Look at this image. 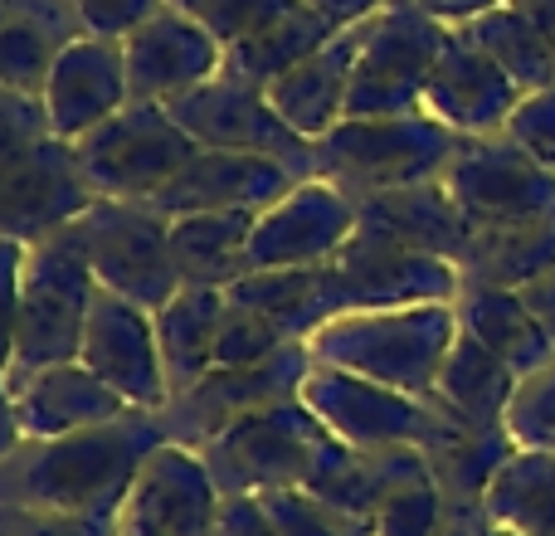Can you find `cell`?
<instances>
[{
    "mask_svg": "<svg viewBox=\"0 0 555 536\" xmlns=\"http://www.w3.org/2000/svg\"><path fill=\"white\" fill-rule=\"evenodd\" d=\"M78 361L113 385L132 410H166L171 405V381H166L162 342H156V317L127 297L98 288V303L88 312L83 352Z\"/></svg>",
    "mask_w": 555,
    "mask_h": 536,
    "instance_id": "cell-16",
    "label": "cell"
},
{
    "mask_svg": "<svg viewBox=\"0 0 555 536\" xmlns=\"http://www.w3.org/2000/svg\"><path fill=\"white\" fill-rule=\"evenodd\" d=\"M429 400H434V424L420 449L429 459V473L439 483L443 502H482L492 478L502 473V463L517 454V444H512L507 430H482V424L463 420L434 391Z\"/></svg>",
    "mask_w": 555,
    "mask_h": 536,
    "instance_id": "cell-24",
    "label": "cell"
},
{
    "mask_svg": "<svg viewBox=\"0 0 555 536\" xmlns=\"http://www.w3.org/2000/svg\"><path fill=\"white\" fill-rule=\"evenodd\" d=\"M215 536H278L263 498H220Z\"/></svg>",
    "mask_w": 555,
    "mask_h": 536,
    "instance_id": "cell-46",
    "label": "cell"
},
{
    "mask_svg": "<svg viewBox=\"0 0 555 536\" xmlns=\"http://www.w3.org/2000/svg\"><path fill=\"white\" fill-rule=\"evenodd\" d=\"M224 307H230L224 288L181 283V293L152 312L156 317V342H162V361H166V381H171V395L191 391L201 375L215 371V342H220Z\"/></svg>",
    "mask_w": 555,
    "mask_h": 536,
    "instance_id": "cell-29",
    "label": "cell"
},
{
    "mask_svg": "<svg viewBox=\"0 0 555 536\" xmlns=\"http://www.w3.org/2000/svg\"><path fill=\"white\" fill-rule=\"evenodd\" d=\"M171 5L185 10L191 20H201V25L210 29V35L220 39L224 49H230L234 39L254 35L263 20H273V15H283V10H293L297 0H171Z\"/></svg>",
    "mask_w": 555,
    "mask_h": 536,
    "instance_id": "cell-40",
    "label": "cell"
},
{
    "mask_svg": "<svg viewBox=\"0 0 555 536\" xmlns=\"http://www.w3.org/2000/svg\"><path fill=\"white\" fill-rule=\"evenodd\" d=\"M171 444L162 410H127L64 439H25L0 463V508L122 518L146 459Z\"/></svg>",
    "mask_w": 555,
    "mask_h": 536,
    "instance_id": "cell-1",
    "label": "cell"
},
{
    "mask_svg": "<svg viewBox=\"0 0 555 536\" xmlns=\"http://www.w3.org/2000/svg\"><path fill=\"white\" fill-rule=\"evenodd\" d=\"M49 137H54V123H49L44 98L0 84V166L15 162L29 146L49 142Z\"/></svg>",
    "mask_w": 555,
    "mask_h": 536,
    "instance_id": "cell-41",
    "label": "cell"
},
{
    "mask_svg": "<svg viewBox=\"0 0 555 536\" xmlns=\"http://www.w3.org/2000/svg\"><path fill=\"white\" fill-rule=\"evenodd\" d=\"M25 444V430H20V414H15V391H10L5 371H0V463Z\"/></svg>",
    "mask_w": 555,
    "mask_h": 536,
    "instance_id": "cell-50",
    "label": "cell"
},
{
    "mask_svg": "<svg viewBox=\"0 0 555 536\" xmlns=\"http://www.w3.org/2000/svg\"><path fill=\"white\" fill-rule=\"evenodd\" d=\"M10 391H15V414L25 439H64V434L93 430V424H107L132 410L83 361H59L44 366V371H29L20 381H10Z\"/></svg>",
    "mask_w": 555,
    "mask_h": 536,
    "instance_id": "cell-23",
    "label": "cell"
},
{
    "mask_svg": "<svg viewBox=\"0 0 555 536\" xmlns=\"http://www.w3.org/2000/svg\"><path fill=\"white\" fill-rule=\"evenodd\" d=\"M502 5H517V10H537L541 0H502Z\"/></svg>",
    "mask_w": 555,
    "mask_h": 536,
    "instance_id": "cell-53",
    "label": "cell"
},
{
    "mask_svg": "<svg viewBox=\"0 0 555 536\" xmlns=\"http://www.w3.org/2000/svg\"><path fill=\"white\" fill-rule=\"evenodd\" d=\"M459 29L482 49V54L498 59V68L521 88V93H537V88L555 84V54H551V44H546V35H541L531 10L492 5Z\"/></svg>",
    "mask_w": 555,
    "mask_h": 536,
    "instance_id": "cell-34",
    "label": "cell"
},
{
    "mask_svg": "<svg viewBox=\"0 0 555 536\" xmlns=\"http://www.w3.org/2000/svg\"><path fill=\"white\" fill-rule=\"evenodd\" d=\"M93 205L98 195L78 171L74 142L64 137H49L0 166V240L39 244L68 230Z\"/></svg>",
    "mask_w": 555,
    "mask_h": 536,
    "instance_id": "cell-15",
    "label": "cell"
},
{
    "mask_svg": "<svg viewBox=\"0 0 555 536\" xmlns=\"http://www.w3.org/2000/svg\"><path fill=\"white\" fill-rule=\"evenodd\" d=\"M361 225L395 234V240L414 244L424 254L459 264L463 244H468V220H463L459 201L443 181H424V186H404V191H385V195H365L356 201Z\"/></svg>",
    "mask_w": 555,
    "mask_h": 536,
    "instance_id": "cell-27",
    "label": "cell"
},
{
    "mask_svg": "<svg viewBox=\"0 0 555 536\" xmlns=\"http://www.w3.org/2000/svg\"><path fill=\"white\" fill-rule=\"evenodd\" d=\"M507 434L517 449L555 454V361L521 375L517 395H512V410H507Z\"/></svg>",
    "mask_w": 555,
    "mask_h": 536,
    "instance_id": "cell-38",
    "label": "cell"
},
{
    "mask_svg": "<svg viewBox=\"0 0 555 536\" xmlns=\"http://www.w3.org/2000/svg\"><path fill=\"white\" fill-rule=\"evenodd\" d=\"M336 434L307 410L302 395L273 400L205 439L201 463L220 498H263V493L307 488L317 463L332 454Z\"/></svg>",
    "mask_w": 555,
    "mask_h": 536,
    "instance_id": "cell-4",
    "label": "cell"
},
{
    "mask_svg": "<svg viewBox=\"0 0 555 536\" xmlns=\"http://www.w3.org/2000/svg\"><path fill=\"white\" fill-rule=\"evenodd\" d=\"M293 186H297V176L287 171V166H278L273 156L201 146V152L176 171V181L146 205H156L166 220H176V215H201V210L259 215V210H269L278 195L293 191Z\"/></svg>",
    "mask_w": 555,
    "mask_h": 536,
    "instance_id": "cell-21",
    "label": "cell"
},
{
    "mask_svg": "<svg viewBox=\"0 0 555 536\" xmlns=\"http://www.w3.org/2000/svg\"><path fill=\"white\" fill-rule=\"evenodd\" d=\"M297 395L346 449H420L434 424L429 395L395 391V385L365 381V375L322 361L307 371Z\"/></svg>",
    "mask_w": 555,
    "mask_h": 536,
    "instance_id": "cell-11",
    "label": "cell"
},
{
    "mask_svg": "<svg viewBox=\"0 0 555 536\" xmlns=\"http://www.w3.org/2000/svg\"><path fill=\"white\" fill-rule=\"evenodd\" d=\"M83 35L68 0H0V84L44 93L54 59Z\"/></svg>",
    "mask_w": 555,
    "mask_h": 536,
    "instance_id": "cell-25",
    "label": "cell"
},
{
    "mask_svg": "<svg viewBox=\"0 0 555 536\" xmlns=\"http://www.w3.org/2000/svg\"><path fill=\"white\" fill-rule=\"evenodd\" d=\"M488 532H492V518L482 502H443L439 536H488Z\"/></svg>",
    "mask_w": 555,
    "mask_h": 536,
    "instance_id": "cell-47",
    "label": "cell"
},
{
    "mask_svg": "<svg viewBox=\"0 0 555 536\" xmlns=\"http://www.w3.org/2000/svg\"><path fill=\"white\" fill-rule=\"evenodd\" d=\"M365 29H371V20L336 29L322 49H312L302 64L287 68L283 78H273V84L263 88L269 103L278 107V117H283L297 137L322 142L346 117V93H351V74H356V59H361Z\"/></svg>",
    "mask_w": 555,
    "mask_h": 536,
    "instance_id": "cell-22",
    "label": "cell"
},
{
    "mask_svg": "<svg viewBox=\"0 0 555 536\" xmlns=\"http://www.w3.org/2000/svg\"><path fill=\"white\" fill-rule=\"evenodd\" d=\"M93 303H98V278L74 225L29 244L15 361H10L5 381H20V375L44 371V366L59 361H78Z\"/></svg>",
    "mask_w": 555,
    "mask_h": 536,
    "instance_id": "cell-5",
    "label": "cell"
},
{
    "mask_svg": "<svg viewBox=\"0 0 555 536\" xmlns=\"http://www.w3.org/2000/svg\"><path fill=\"white\" fill-rule=\"evenodd\" d=\"M502 137H512L531 162H541L546 171H555V84L537 88V93H521L517 113L507 117Z\"/></svg>",
    "mask_w": 555,
    "mask_h": 536,
    "instance_id": "cell-42",
    "label": "cell"
},
{
    "mask_svg": "<svg viewBox=\"0 0 555 536\" xmlns=\"http://www.w3.org/2000/svg\"><path fill=\"white\" fill-rule=\"evenodd\" d=\"M459 327L482 342L492 356L512 366L517 375H531L555 361V342L541 327V317L527 307L517 288H488V283H463L459 293Z\"/></svg>",
    "mask_w": 555,
    "mask_h": 536,
    "instance_id": "cell-26",
    "label": "cell"
},
{
    "mask_svg": "<svg viewBox=\"0 0 555 536\" xmlns=\"http://www.w3.org/2000/svg\"><path fill=\"white\" fill-rule=\"evenodd\" d=\"M453 29L410 0H390L365 29L361 59L346 93V117H410L424 113V84Z\"/></svg>",
    "mask_w": 555,
    "mask_h": 536,
    "instance_id": "cell-8",
    "label": "cell"
},
{
    "mask_svg": "<svg viewBox=\"0 0 555 536\" xmlns=\"http://www.w3.org/2000/svg\"><path fill=\"white\" fill-rule=\"evenodd\" d=\"M531 15H537L541 35H546V44H551V54H555V0H541V5L531 10Z\"/></svg>",
    "mask_w": 555,
    "mask_h": 536,
    "instance_id": "cell-52",
    "label": "cell"
},
{
    "mask_svg": "<svg viewBox=\"0 0 555 536\" xmlns=\"http://www.w3.org/2000/svg\"><path fill=\"white\" fill-rule=\"evenodd\" d=\"M302 5H312L317 15H326L336 29H346V25H365V20H375L390 0H302Z\"/></svg>",
    "mask_w": 555,
    "mask_h": 536,
    "instance_id": "cell-48",
    "label": "cell"
},
{
    "mask_svg": "<svg viewBox=\"0 0 555 536\" xmlns=\"http://www.w3.org/2000/svg\"><path fill=\"white\" fill-rule=\"evenodd\" d=\"M463 273L459 264L424 254L375 225H356L332 264H322V317L375 312V307H420V303H459ZM322 322V327H326Z\"/></svg>",
    "mask_w": 555,
    "mask_h": 536,
    "instance_id": "cell-6",
    "label": "cell"
},
{
    "mask_svg": "<svg viewBox=\"0 0 555 536\" xmlns=\"http://www.w3.org/2000/svg\"><path fill=\"white\" fill-rule=\"evenodd\" d=\"M83 254L93 264L98 288L156 312L181 293V273L171 259V220L146 201H98L74 220Z\"/></svg>",
    "mask_w": 555,
    "mask_h": 536,
    "instance_id": "cell-9",
    "label": "cell"
},
{
    "mask_svg": "<svg viewBox=\"0 0 555 536\" xmlns=\"http://www.w3.org/2000/svg\"><path fill=\"white\" fill-rule=\"evenodd\" d=\"M122 54L137 103H166V107L224 68V44L201 20L176 10L171 0L122 39Z\"/></svg>",
    "mask_w": 555,
    "mask_h": 536,
    "instance_id": "cell-17",
    "label": "cell"
},
{
    "mask_svg": "<svg viewBox=\"0 0 555 536\" xmlns=\"http://www.w3.org/2000/svg\"><path fill=\"white\" fill-rule=\"evenodd\" d=\"M336 35V25L326 15H317L312 5H302L297 0L293 10H283V15L263 20L254 35L234 39L230 49H224V68L240 78H249V84L269 88L273 78H283L287 68H297L312 49H322L326 39Z\"/></svg>",
    "mask_w": 555,
    "mask_h": 536,
    "instance_id": "cell-32",
    "label": "cell"
},
{
    "mask_svg": "<svg viewBox=\"0 0 555 536\" xmlns=\"http://www.w3.org/2000/svg\"><path fill=\"white\" fill-rule=\"evenodd\" d=\"M361 210L341 186L307 176L287 195H278L269 210H259L249 234V273L254 268H322L341 254L356 234Z\"/></svg>",
    "mask_w": 555,
    "mask_h": 536,
    "instance_id": "cell-14",
    "label": "cell"
},
{
    "mask_svg": "<svg viewBox=\"0 0 555 536\" xmlns=\"http://www.w3.org/2000/svg\"><path fill=\"white\" fill-rule=\"evenodd\" d=\"M468 137L443 127L429 113L410 117H341L317 142V176L341 186L351 201L404 186L443 181Z\"/></svg>",
    "mask_w": 555,
    "mask_h": 536,
    "instance_id": "cell-3",
    "label": "cell"
},
{
    "mask_svg": "<svg viewBox=\"0 0 555 536\" xmlns=\"http://www.w3.org/2000/svg\"><path fill=\"white\" fill-rule=\"evenodd\" d=\"M171 117L195 137L201 146H215V152H259L273 156L278 166L307 181L317 176V142L297 137L293 127L278 117V107L269 103L259 84L220 68L215 78H205L201 88H191L185 98L171 103Z\"/></svg>",
    "mask_w": 555,
    "mask_h": 536,
    "instance_id": "cell-10",
    "label": "cell"
},
{
    "mask_svg": "<svg viewBox=\"0 0 555 536\" xmlns=\"http://www.w3.org/2000/svg\"><path fill=\"white\" fill-rule=\"evenodd\" d=\"M283 346H293V336L273 317H263L259 307L230 303L220 322V342H215V366H259L283 352Z\"/></svg>",
    "mask_w": 555,
    "mask_h": 536,
    "instance_id": "cell-37",
    "label": "cell"
},
{
    "mask_svg": "<svg viewBox=\"0 0 555 536\" xmlns=\"http://www.w3.org/2000/svg\"><path fill=\"white\" fill-rule=\"evenodd\" d=\"M517 385H521V375L459 327V342H453L449 356H443V371H439V381H434V395H439L449 410H459L463 420L482 424V430H507V410H512Z\"/></svg>",
    "mask_w": 555,
    "mask_h": 536,
    "instance_id": "cell-30",
    "label": "cell"
},
{
    "mask_svg": "<svg viewBox=\"0 0 555 536\" xmlns=\"http://www.w3.org/2000/svg\"><path fill=\"white\" fill-rule=\"evenodd\" d=\"M555 268V220H527V225H488L468 230L459 273L463 283L488 288H527Z\"/></svg>",
    "mask_w": 555,
    "mask_h": 536,
    "instance_id": "cell-31",
    "label": "cell"
},
{
    "mask_svg": "<svg viewBox=\"0 0 555 536\" xmlns=\"http://www.w3.org/2000/svg\"><path fill=\"white\" fill-rule=\"evenodd\" d=\"M317 366L312 346L293 342L278 356L259 366H215L210 375L191 385V391L171 395V405L162 410V424L171 434V444H185V449H201L205 439H215L220 430H230L234 420L263 410L273 400H287V395L302 391L307 371Z\"/></svg>",
    "mask_w": 555,
    "mask_h": 536,
    "instance_id": "cell-12",
    "label": "cell"
},
{
    "mask_svg": "<svg viewBox=\"0 0 555 536\" xmlns=\"http://www.w3.org/2000/svg\"><path fill=\"white\" fill-rule=\"evenodd\" d=\"M78 10L88 35H107V39H127L137 25L156 15L166 0H68Z\"/></svg>",
    "mask_w": 555,
    "mask_h": 536,
    "instance_id": "cell-44",
    "label": "cell"
},
{
    "mask_svg": "<svg viewBox=\"0 0 555 536\" xmlns=\"http://www.w3.org/2000/svg\"><path fill=\"white\" fill-rule=\"evenodd\" d=\"M482 508L512 536H555V454L517 449L492 478Z\"/></svg>",
    "mask_w": 555,
    "mask_h": 536,
    "instance_id": "cell-33",
    "label": "cell"
},
{
    "mask_svg": "<svg viewBox=\"0 0 555 536\" xmlns=\"http://www.w3.org/2000/svg\"><path fill=\"white\" fill-rule=\"evenodd\" d=\"M25 259H29V244L0 240V371H10V361H15L20 297H25Z\"/></svg>",
    "mask_w": 555,
    "mask_h": 536,
    "instance_id": "cell-43",
    "label": "cell"
},
{
    "mask_svg": "<svg viewBox=\"0 0 555 536\" xmlns=\"http://www.w3.org/2000/svg\"><path fill=\"white\" fill-rule=\"evenodd\" d=\"M195 152L201 142L176 123L171 107L137 98L74 142L78 171L98 201H156Z\"/></svg>",
    "mask_w": 555,
    "mask_h": 536,
    "instance_id": "cell-7",
    "label": "cell"
},
{
    "mask_svg": "<svg viewBox=\"0 0 555 536\" xmlns=\"http://www.w3.org/2000/svg\"><path fill=\"white\" fill-rule=\"evenodd\" d=\"M439 522H443V493L434 483V473H424V478H410L404 488H395L375 508L371 527L375 536H439Z\"/></svg>",
    "mask_w": 555,
    "mask_h": 536,
    "instance_id": "cell-39",
    "label": "cell"
},
{
    "mask_svg": "<svg viewBox=\"0 0 555 536\" xmlns=\"http://www.w3.org/2000/svg\"><path fill=\"white\" fill-rule=\"evenodd\" d=\"M410 5H420L424 15H434V20H439V25L459 29V25H468V20H478L482 10L502 5V0H410Z\"/></svg>",
    "mask_w": 555,
    "mask_h": 536,
    "instance_id": "cell-49",
    "label": "cell"
},
{
    "mask_svg": "<svg viewBox=\"0 0 555 536\" xmlns=\"http://www.w3.org/2000/svg\"><path fill=\"white\" fill-rule=\"evenodd\" d=\"M215 518L220 488L210 483L201 454L185 444H162L117 518V536H215Z\"/></svg>",
    "mask_w": 555,
    "mask_h": 536,
    "instance_id": "cell-18",
    "label": "cell"
},
{
    "mask_svg": "<svg viewBox=\"0 0 555 536\" xmlns=\"http://www.w3.org/2000/svg\"><path fill=\"white\" fill-rule=\"evenodd\" d=\"M263 508H269L278 536H375V527L365 518L322 502L307 488H287V493H263Z\"/></svg>",
    "mask_w": 555,
    "mask_h": 536,
    "instance_id": "cell-36",
    "label": "cell"
},
{
    "mask_svg": "<svg viewBox=\"0 0 555 536\" xmlns=\"http://www.w3.org/2000/svg\"><path fill=\"white\" fill-rule=\"evenodd\" d=\"M521 88L498 68V59L482 54L463 29H453L424 84V113L439 117L459 137H498L507 117L517 113Z\"/></svg>",
    "mask_w": 555,
    "mask_h": 536,
    "instance_id": "cell-19",
    "label": "cell"
},
{
    "mask_svg": "<svg viewBox=\"0 0 555 536\" xmlns=\"http://www.w3.org/2000/svg\"><path fill=\"white\" fill-rule=\"evenodd\" d=\"M230 303L259 307L263 317H273L293 342H307L322 317V268H254L230 288Z\"/></svg>",
    "mask_w": 555,
    "mask_h": 536,
    "instance_id": "cell-35",
    "label": "cell"
},
{
    "mask_svg": "<svg viewBox=\"0 0 555 536\" xmlns=\"http://www.w3.org/2000/svg\"><path fill=\"white\" fill-rule=\"evenodd\" d=\"M459 342V307H375V312H341L307 336L322 366H341L365 381L395 385L410 395H429L443 371V356Z\"/></svg>",
    "mask_w": 555,
    "mask_h": 536,
    "instance_id": "cell-2",
    "label": "cell"
},
{
    "mask_svg": "<svg viewBox=\"0 0 555 536\" xmlns=\"http://www.w3.org/2000/svg\"><path fill=\"white\" fill-rule=\"evenodd\" d=\"M39 98H44V107H49L54 137H64V142H78V137L93 132L98 123L122 113V107L132 103L122 39H107V35L74 39V44L54 59Z\"/></svg>",
    "mask_w": 555,
    "mask_h": 536,
    "instance_id": "cell-20",
    "label": "cell"
},
{
    "mask_svg": "<svg viewBox=\"0 0 555 536\" xmlns=\"http://www.w3.org/2000/svg\"><path fill=\"white\" fill-rule=\"evenodd\" d=\"M521 297H527V307L541 317V327L551 332V342H555V268L546 278H537V283H527V288H517Z\"/></svg>",
    "mask_w": 555,
    "mask_h": 536,
    "instance_id": "cell-51",
    "label": "cell"
},
{
    "mask_svg": "<svg viewBox=\"0 0 555 536\" xmlns=\"http://www.w3.org/2000/svg\"><path fill=\"white\" fill-rule=\"evenodd\" d=\"M443 186L453 191L468 230L555 220V171L531 162L512 137H468Z\"/></svg>",
    "mask_w": 555,
    "mask_h": 536,
    "instance_id": "cell-13",
    "label": "cell"
},
{
    "mask_svg": "<svg viewBox=\"0 0 555 536\" xmlns=\"http://www.w3.org/2000/svg\"><path fill=\"white\" fill-rule=\"evenodd\" d=\"M15 518L20 536H117V518H74V512H15Z\"/></svg>",
    "mask_w": 555,
    "mask_h": 536,
    "instance_id": "cell-45",
    "label": "cell"
},
{
    "mask_svg": "<svg viewBox=\"0 0 555 536\" xmlns=\"http://www.w3.org/2000/svg\"><path fill=\"white\" fill-rule=\"evenodd\" d=\"M259 215L249 210H201L171 220V259L181 283L224 288L230 293L249 273V234Z\"/></svg>",
    "mask_w": 555,
    "mask_h": 536,
    "instance_id": "cell-28",
    "label": "cell"
}]
</instances>
